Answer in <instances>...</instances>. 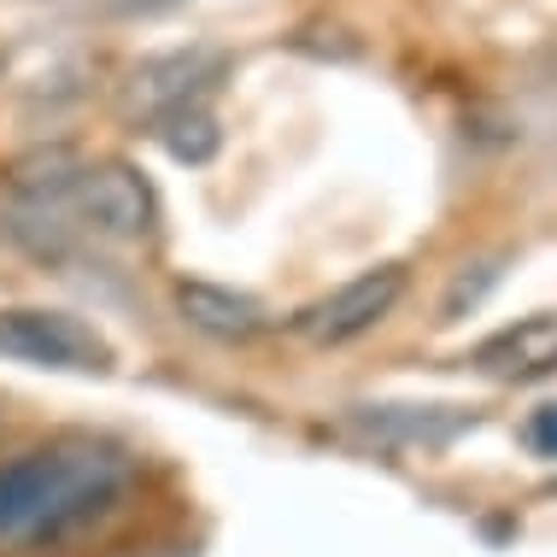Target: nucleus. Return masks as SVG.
Listing matches in <instances>:
<instances>
[{
  "instance_id": "1",
  "label": "nucleus",
  "mask_w": 557,
  "mask_h": 557,
  "mask_svg": "<svg viewBox=\"0 0 557 557\" xmlns=\"http://www.w3.org/2000/svg\"><path fill=\"white\" fill-rule=\"evenodd\" d=\"M129 487V451L107 441H53L0 463V540L65 546L112 517Z\"/></svg>"
},
{
  "instance_id": "2",
  "label": "nucleus",
  "mask_w": 557,
  "mask_h": 557,
  "mask_svg": "<svg viewBox=\"0 0 557 557\" xmlns=\"http://www.w3.org/2000/svg\"><path fill=\"white\" fill-rule=\"evenodd\" d=\"M0 352L41 370H112V346L83 318L48 306H12L0 311Z\"/></svg>"
},
{
  "instance_id": "3",
  "label": "nucleus",
  "mask_w": 557,
  "mask_h": 557,
  "mask_svg": "<svg viewBox=\"0 0 557 557\" xmlns=\"http://www.w3.org/2000/svg\"><path fill=\"white\" fill-rule=\"evenodd\" d=\"M65 200L88 230L100 235H117V240H141L153 230V188L129 171V164H88L77 171L53 200H36V206H59Z\"/></svg>"
},
{
  "instance_id": "4",
  "label": "nucleus",
  "mask_w": 557,
  "mask_h": 557,
  "mask_svg": "<svg viewBox=\"0 0 557 557\" xmlns=\"http://www.w3.org/2000/svg\"><path fill=\"white\" fill-rule=\"evenodd\" d=\"M399 294H405V270L399 264L364 270V276H352L346 288L318 299V306L299 318V335H311L318 346H346V341L370 335V329L399 306Z\"/></svg>"
},
{
  "instance_id": "5",
  "label": "nucleus",
  "mask_w": 557,
  "mask_h": 557,
  "mask_svg": "<svg viewBox=\"0 0 557 557\" xmlns=\"http://www.w3.org/2000/svg\"><path fill=\"white\" fill-rule=\"evenodd\" d=\"M475 370L493 382H540L557 370V318H522L475 346Z\"/></svg>"
},
{
  "instance_id": "6",
  "label": "nucleus",
  "mask_w": 557,
  "mask_h": 557,
  "mask_svg": "<svg viewBox=\"0 0 557 557\" xmlns=\"http://www.w3.org/2000/svg\"><path fill=\"white\" fill-rule=\"evenodd\" d=\"M176 306H183V318L200 329V335H218V341H252L264 329L259 299L218 288V282H183V288H176Z\"/></svg>"
},
{
  "instance_id": "7",
  "label": "nucleus",
  "mask_w": 557,
  "mask_h": 557,
  "mask_svg": "<svg viewBox=\"0 0 557 557\" xmlns=\"http://www.w3.org/2000/svg\"><path fill=\"white\" fill-rule=\"evenodd\" d=\"M212 65L206 53H171V59H159V65H147V71H135V88H129V107H141V112H176V107H188V95L200 83V71Z\"/></svg>"
},
{
  "instance_id": "8",
  "label": "nucleus",
  "mask_w": 557,
  "mask_h": 557,
  "mask_svg": "<svg viewBox=\"0 0 557 557\" xmlns=\"http://www.w3.org/2000/svg\"><path fill=\"white\" fill-rule=\"evenodd\" d=\"M358 423L370 434H399V441H446L463 429V411H451V405H382Z\"/></svg>"
},
{
  "instance_id": "9",
  "label": "nucleus",
  "mask_w": 557,
  "mask_h": 557,
  "mask_svg": "<svg viewBox=\"0 0 557 557\" xmlns=\"http://www.w3.org/2000/svg\"><path fill=\"white\" fill-rule=\"evenodd\" d=\"M164 147H171V159L206 164L218 153V124L200 107H176V112H164Z\"/></svg>"
},
{
  "instance_id": "10",
  "label": "nucleus",
  "mask_w": 557,
  "mask_h": 557,
  "mask_svg": "<svg viewBox=\"0 0 557 557\" xmlns=\"http://www.w3.org/2000/svg\"><path fill=\"white\" fill-rule=\"evenodd\" d=\"M522 434H529V446L540 451V458H557V405H540Z\"/></svg>"
},
{
  "instance_id": "11",
  "label": "nucleus",
  "mask_w": 557,
  "mask_h": 557,
  "mask_svg": "<svg viewBox=\"0 0 557 557\" xmlns=\"http://www.w3.org/2000/svg\"><path fill=\"white\" fill-rule=\"evenodd\" d=\"M141 557H159V552H141ZM164 557H171V552H164Z\"/></svg>"
}]
</instances>
